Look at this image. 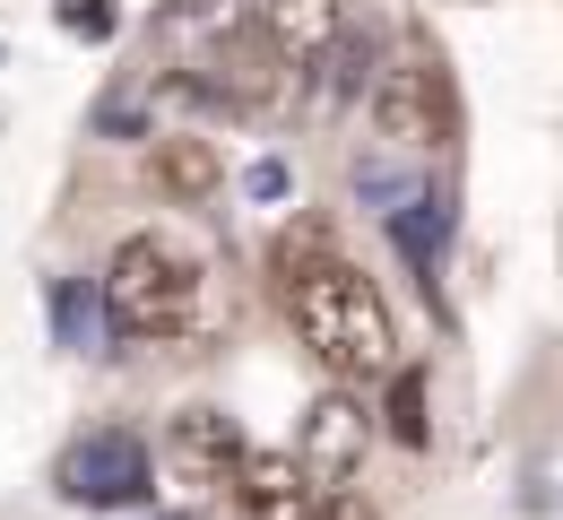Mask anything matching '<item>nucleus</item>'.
Returning a JSON list of instances; mask_svg holds the SVG:
<instances>
[{
    "label": "nucleus",
    "instance_id": "nucleus-7",
    "mask_svg": "<svg viewBox=\"0 0 563 520\" xmlns=\"http://www.w3.org/2000/svg\"><path fill=\"white\" fill-rule=\"evenodd\" d=\"M364 443H373V417H364V399H355V390H321V399L303 408L295 460H303L321 486H347L355 468H364Z\"/></svg>",
    "mask_w": 563,
    "mask_h": 520
},
{
    "label": "nucleus",
    "instance_id": "nucleus-11",
    "mask_svg": "<svg viewBox=\"0 0 563 520\" xmlns=\"http://www.w3.org/2000/svg\"><path fill=\"white\" fill-rule=\"evenodd\" d=\"M53 321H62V339H70L78 356H96V339H104V330H113V321H104V296H87V287H53Z\"/></svg>",
    "mask_w": 563,
    "mask_h": 520
},
{
    "label": "nucleus",
    "instance_id": "nucleus-4",
    "mask_svg": "<svg viewBox=\"0 0 563 520\" xmlns=\"http://www.w3.org/2000/svg\"><path fill=\"white\" fill-rule=\"evenodd\" d=\"M53 486L87 504V512H122V504H140L147 486H156V460L131 425H96V434H78L62 460H53Z\"/></svg>",
    "mask_w": 563,
    "mask_h": 520
},
{
    "label": "nucleus",
    "instance_id": "nucleus-10",
    "mask_svg": "<svg viewBox=\"0 0 563 520\" xmlns=\"http://www.w3.org/2000/svg\"><path fill=\"white\" fill-rule=\"evenodd\" d=\"M156 182L174 200H209L217 182H225V165H217L209 140H156Z\"/></svg>",
    "mask_w": 563,
    "mask_h": 520
},
{
    "label": "nucleus",
    "instance_id": "nucleus-6",
    "mask_svg": "<svg viewBox=\"0 0 563 520\" xmlns=\"http://www.w3.org/2000/svg\"><path fill=\"white\" fill-rule=\"evenodd\" d=\"M252 35H261L295 78H312L355 26H347V0H252Z\"/></svg>",
    "mask_w": 563,
    "mask_h": 520
},
{
    "label": "nucleus",
    "instance_id": "nucleus-16",
    "mask_svg": "<svg viewBox=\"0 0 563 520\" xmlns=\"http://www.w3.org/2000/svg\"><path fill=\"white\" fill-rule=\"evenodd\" d=\"M174 520H191V512H174Z\"/></svg>",
    "mask_w": 563,
    "mask_h": 520
},
{
    "label": "nucleus",
    "instance_id": "nucleus-14",
    "mask_svg": "<svg viewBox=\"0 0 563 520\" xmlns=\"http://www.w3.org/2000/svg\"><path fill=\"white\" fill-rule=\"evenodd\" d=\"M243 191H252V200H286V165H278V156H261V165L243 174Z\"/></svg>",
    "mask_w": 563,
    "mask_h": 520
},
{
    "label": "nucleus",
    "instance_id": "nucleus-12",
    "mask_svg": "<svg viewBox=\"0 0 563 520\" xmlns=\"http://www.w3.org/2000/svg\"><path fill=\"white\" fill-rule=\"evenodd\" d=\"M390 434H399L408 451L433 443V425H424V373H417V365H399V373H390Z\"/></svg>",
    "mask_w": 563,
    "mask_h": 520
},
{
    "label": "nucleus",
    "instance_id": "nucleus-8",
    "mask_svg": "<svg viewBox=\"0 0 563 520\" xmlns=\"http://www.w3.org/2000/svg\"><path fill=\"white\" fill-rule=\"evenodd\" d=\"M243 425L225 417V408H183L174 425H165V468L183 477V486H234V468H243Z\"/></svg>",
    "mask_w": 563,
    "mask_h": 520
},
{
    "label": "nucleus",
    "instance_id": "nucleus-5",
    "mask_svg": "<svg viewBox=\"0 0 563 520\" xmlns=\"http://www.w3.org/2000/svg\"><path fill=\"white\" fill-rule=\"evenodd\" d=\"M234 512L243 520H330L339 512V486H321L295 451H243V468H234Z\"/></svg>",
    "mask_w": 563,
    "mask_h": 520
},
{
    "label": "nucleus",
    "instance_id": "nucleus-9",
    "mask_svg": "<svg viewBox=\"0 0 563 520\" xmlns=\"http://www.w3.org/2000/svg\"><path fill=\"white\" fill-rule=\"evenodd\" d=\"M382 225H390V243H399V261L417 269L424 296H442V252H451V200L433 191V182H417L399 209H382Z\"/></svg>",
    "mask_w": 563,
    "mask_h": 520
},
{
    "label": "nucleus",
    "instance_id": "nucleus-3",
    "mask_svg": "<svg viewBox=\"0 0 563 520\" xmlns=\"http://www.w3.org/2000/svg\"><path fill=\"white\" fill-rule=\"evenodd\" d=\"M364 113H373V131L390 140L399 156H417L442 140V53L424 44L417 26L390 44V62L373 70V87H364Z\"/></svg>",
    "mask_w": 563,
    "mask_h": 520
},
{
    "label": "nucleus",
    "instance_id": "nucleus-2",
    "mask_svg": "<svg viewBox=\"0 0 563 520\" xmlns=\"http://www.w3.org/2000/svg\"><path fill=\"white\" fill-rule=\"evenodd\" d=\"M96 296H104L113 339L165 347V339H183L200 321V261L183 243H165V234H122L113 261H104V278H96Z\"/></svg>",
    "mask_w": 563,
    "mask_h": 520
},
{
    "label": "nucleus",
    "instance_id": "nucleus-15",
    "mask_svg": "<svg viewBox=\"0 0 563 520\" xmlns=\"http://www.w3.org/2000/svg\"><path fill=\"white\" fill-rule=\"evenodd\" d=\"M62 18H70L78 35H104V26H113V9H104V0H70V9H62Z\"/></svg>",
    "mask_w": 563,
    "mask_h": 520
},
{
    "label": "nucleus",
    "instance_id": "nucleus-1",
    "mask_svg": "<svg viewBox=\"0 0 563 520\" xmlns=\"http://www.w3.org/2000/svg\"><path fill=\"white\" fill-rule=\"evenodd\" d=\"M269 278H278V303L295 321V339L312 347V365L330 381H390L399 373V321L382 287L355 269L347 252H330L321 234H286L269 252Z\"/></svg>",
    "mask_w": 563,
    "mask_h": 520
},
{
    "label": "nucleus",
    "instance_id": "nucleus-13",
    "mask_svg": "<svg viewBox=\"0 0 563 520\" xmlns=\"http://www.w3.org/2000/svg\"><path fill=\"white\" fill-rule=\"evenodd\" d=\"M234 18H243V0H183V9H165L174 35H234Z\"/></svg>",
    "mask_w": 563,
    "mask_h": 520
}]
</instances>
